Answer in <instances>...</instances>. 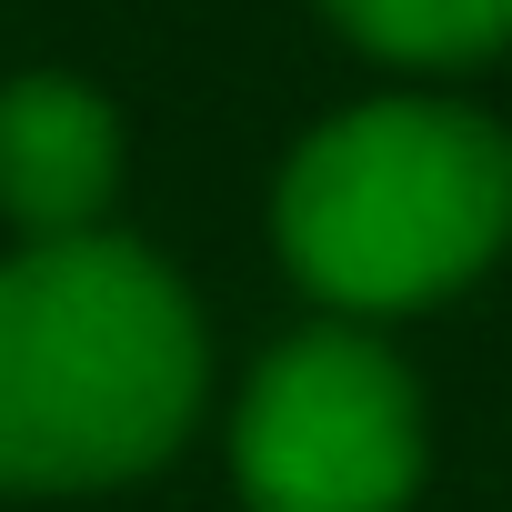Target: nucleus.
<instances>
[{"mask_svg": "<svg viewBox=\"0 0 512 512\" xmlns=\"http://www.w3.org/2000/svg\"><path fill=\"white\" fill-rule=\"evenodd\" d=\"M211 342L161 251L121 231L0 262V492H101L181 452Z\"/></svg>", "mask_w": 512, "mask_h": 512, "instance_id": "1", "label": "nucleus"}, {"mask_svg": "<svg viewBox=\"0 0 512 512\" xmlns=\"http://www.w3.org/2000/svg\"><path fill=\"white\" fill-rule=\"evenodd\" d=\"M272 241L342 322L422 312L512 241V131L422 91L352 101L282 161Z\"/></svg>", "mask_w": 512, "mask_h": 512, "instance_id": "2", "label": "nucleus"}, {"mask_svg": "<svg viewBox=\"0 0 512 512\" xmlns=\"http://www.w3.org/2000/svg\"><path fill=\"white\" fill-rule=\"evenodd\" d=\"M231 482L251 512H402L422 482V392L362 322L272 342L231 412Z\"/></svg>", "mask_w": 512, "mask_h": 512, "instance_id": "3", "label": "nucleus"}, {"mask_svg": "<svg viewBox=\"0 0 512 512\" xmlns=\"http://www.w3.org/2000/svg\"><path fill=\"white\" fill-rule=\"evenodd\" d=\"M121 191V111L71 71L0 81V221L21 241H81L101 231Z\"/></svg>", "mask_w": 512, "mask_h": 512, "instance_id": "4", "label": "nucleus"}, {"mask_svg": "<svg viewBox=\"0 0 512 512\" xmlns=\"http://www.w3.org/2000/svg\"><path fill=\"white\" fill-rule=\"evenodd\" d=\"M332 31L402 71H472L512 41V0H322Z\"/></svg>", "mask_w": 512, "mask_h": 512, "instance_id": "5", "label": "nucleus"}]
</instances>
